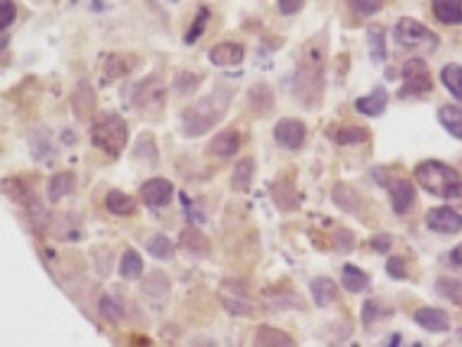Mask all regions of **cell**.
Segmentation results:
<instances>
[{"label": "cell", "mask_w": 462, "mask_h": 347, "mask_svg": "<svg viewBox=\"0 0 462 347\" xmlns=\"http://www.w3.org/2000/svg\"><path fill=\"white\" fill-rule=\"evenodd\" d=\"M298 100L305 107H315L322 98L324 88V41L317 36L303 48L301 62H298V74L293 79Z\"/></svg>", "instance_id": "6da1fadb"}, {"label": "cell", "mask_w": 462, "mask_h": 347, "mask_svg": "<svg viewBox=\"0 0 462 347\" xmlns=\"http://www.w3.org/2000/svg\"><path fill=\"white\" fill-rule=\"evenodd\" d=\"M229 103H231L229 88H224V86L215 88L212 93L201 98L196 105H191L189 110L184 112V117H182L184 134L191 136V139L208 134V131L224 117V112L229 110Z\"/></svg>", "instance_id": "7a4b0ae2"}, {"label": "cell", "mask_w": 462, "mask_h": 347, "mask_svg": "<svg viewBox=\"0 0 462 347\" xmlns=\"http://www.w3.org/2000/svg\"><path fill=\"white\" fill-rule=\"evenodd\" d=\"M417 181L424 190H429L436 197H460L462 195V176L453 167L439 162V160H427L417 164L415 169Z\"/></svg>", "instance_id": "3957f363"}, {"label": "cell", "mask_w": 462, "mask_h": 347, "mask_svg": "<svg viewBox=\"0 0 462 347\" xmlns=\"http://www.w3.org/2000/svg\"><path fill=\"white\" fill-rule=\"evenodd\" d=\"M91 141L95 148H100L110 157H117L124 150V146H127V124H124V119L119 115L105 112V115H100L93 122Z\"/></svg>", "instance_id": "277c9868"}, {"label": "cell", "mask_w": 462, "mask_h": 347, "mask_svg": "<svg viewBox=\"0 0 462 347\" xmlns=\"http://www.w3.org/2000/svg\"><path fill=\"white\" fill-rule=\"evenodd\" d=\"M395 41H398L400 45L405 48H419V50H436L439 48V36L434 31H429L424 24H419L417 20H410V17H405V20H400L395 24Z\"/></svg>", "instance_id": "5b68a950"}, {"label": "cell", "mask_w": 462, "mask_h": 347, "mask_svg": "<svg viewBox=\"0 0 462 347\" xmlns=\"http://www.w3.org/2000/svg\"><path fill=\"white\" fill-rule=\"evenodd\" d=\"M431 74L424 59L412 57L405 62L403 67V88H400V98H407V95H424L431 91Z\"/></svg>", "instance_id": "8992f818"}, {"label": "cell", "mask_w": 462, "mask_h": 347, "mask_svg": "<svg viewBox=\"0 0 462 347\" xmlns=\"http://www.w3.org/2000/svg\"><path fill=\"white\" fill-rule=\"evenodd\" d=\"M219 300L224 304V309L233 316H250L253 314V304L248 300L245 292L238 283H224V288L219 290Z\"/></svg>", "instance_id": "52a82bcc"}, {"label": "cell", "mask_w": 462, "mask_h": 347, "mask_svg": "<svg viewBox=\"0 0 462 347\" xmlns=\"http://www.w3.org/2000/svg\"><path fill=\"white\" fill-rule=\"evenodd\" d=\"M305 124L298 122V119H281V122L274 127V139H277L279 146L289 148V150H298V148L305 143Z\"/></svg>", "instance_id": "ba28073f"}, {"label": "cell", "mask_w": 462, "mask_h": 347, "mask_svg": "<svg viewBox=\"0 0 462 347\" xmlns=\"http://www.w3.org/2000/svg\"><path fill=\"white\" fill-rule=\"evenodd\" d=\"M427 226L436 233H458L462 229V214L451 207H434L427 214Z\"/></svg>", "instance_id": "9c48e42d"}, {"label": "cell", "mask_w": 462, "mask_h": 347, "mask_svg": "<svg viewBox=\"0 0 462 347\" xmlns=\"http://www.w3.org/2000/svg\"><path fill=\"white\" fill-rule=\"evenodd\" d=\"M141 195L148 207H167L174 197V185L167 178H151V181L143 183Z\"/></svg>", "instance_id": "30bf717a"}, {"label": "cell", "mask_w": 462, "mask_h": 347, "mask_svg": "<svg viewBox=\"0 0 462 347\" xmlns=\"http://www.w3.org/2000/svg\"><path fill=\"white\" fill-rule=\"evenodd\" d=\"M415 321L422 328H427L431 333H446L451 328V316H448L443 309L436 307H422L415 312Z\"/></svg>", "instance_id": "8fae6325"}, {"label": "cell", "mask_w": 462, "mask_h": 347, "mask_svg": "<svg viewBox=\"0 0 462 347\" xmlns=\"http://www.w3.org/2000/svg\"><path fill=\"white\" fill-rule=\"evenodd\" d=\"M388 190H391V202L395 212L398 214L410 212V207L415 205V188H412V183L405 181V178H398V181L388 185Z\"/></svg>", "instance_id": "7c38bea8"}, {"label": "cell", "mask_w": 462, "mask_h": 347, "mask_svg": "<svg viewBox=\"0 0 462 347\" xmlns=\"http://www.w3.org/2000/svg\"><path fill=\"white\" fill-rule=\"evenodd\" d=\"M310 292H312V300H315L317 307H329L332 302L339 300V288L332 278L327 276H317L310 281Z\"/></svg>", "instance_id": "4fadbf2b"}, {"label": "cell", "mask_w": 462, "mask_h": 347, "mask_svg": "<svg viewBox=\"0 0 462 347\" xmlns=\"http://www.w3.org/2000/svg\"><path fill=\"white\" fill-rule=\"evenodd\" d=\"M238 148H241V134H238L236 129H226L215 136L208 150L212 155H217V157H231Z\"/></svg>", "instance_id": "5bb4252c"}, {"label": "cell", "mask_w": 462, "mask_h": 347, "mask_svg": "<svg viewBox=\"0 0 462 347\" xmlns=\"http://www.w3.org/2000/svg\"><path fill=\"white\" fill-rule=\"evenodd\" d=\"M210 62L217 67H231L243 62V48L238 43H219L210 50Z\"/></svg>", "instance_id": "9a60e30c"}, {"label": "cell", "mask_w": 462, "mask_h": 347, "mask_svg": "<svg viewBox=\"0 0 462 347\" xmlns=\"http://www.w3.org/2000/svg\"><path fill=\"white\" fill-rule=\"evenodd\" d=\"M431 10L443 24H462V0H431Z\"/></svg>", "instance_id": "2e32d148"}, {"label": "cell", "mask_w": 462, "mask_h": 347, "mask_svg": "<svg viewBox=\"0 0 462 347\" xmlns=\"http://www.w3.org/2000/svg\"><path fill=\"white\" fill-rule=\"evenodd\" d=\"M386 103H388V93L383 91L381 86H376L374 91H372L369 95H365V98H360L355 107L362 115L367 117H379L383 110H386Z\"/></svg>", "instance_id": "e0dca14e"}, {"label": "cell", "mask_w": 462, "mask_h": 347, "mask_svg": "<svg viewBox=\"0 0 462 347\" xmlns=\"http://www.w3.org/2000/svg\"><path fill=\"white\" fill-rule=\"evenodd\" d=\"M248 103H250V107H253V112H257L260 117L269 115V110L274 107V93H272V88L265 86V83H257V86L250 88Z\"/></svg>", "instance_id": "ac0fdd59"}, {"label": "cell", "mask_w": 462, "mask_h": 347, "mask_svg": "<svg viewBox=\"0 0 462 347\" xmlns=\"http://www.w3.org/2000/svg\"><path fill=\"white\" fill-rule=\"evenodd\" d=\"M179 243H182V248L186 253H191L196 257H205L210 253V241L198 229H184Z\"/></svg>", "instance_id": "d6986e66"}, {"label": "cell", "mask_w": 462, "mask_h": 347, "mask_svg": "<svg viewBox=\"0 0 462 347\" xmlns=\"http://www.w3.org/2000/svg\"><path fill=\"white\" fill-rule=\"evenodd\" d=\"M136 59L134 55H107L105 57V76L107 79H119V76L129 74L131 69L136 67Z\"/></svg>", "instance_id": "ffe728a7"}, {"label": "cell", "mask_w": 462, "mask_h": 347, "mask_svg": "<svg viewBox=\"0 0 462 347\" xmlns=\"http://www.w3.org/2000/svg\"><path fill=\"white\" fill-rule=\"evenodd\" d=\"M255 343L257 345H265V347H291L293 345V338L289 333L279 331V328H272V326H260L255 333Z\"/></svg>", "instance_id": "44dd1931"}, {"label": "cell", "mask_w": 462, "mask_h": 347, "mask_svg": "<svg viewBox=\"0 0 462 347\" xmlns=\"http://www.w3.org/2000/svg\"><path fill=\"white\" fill-rule=\"evenodd\" d=\"M439 122L443 129L455 139H462V107L458 105H443L439 110Z\"/></svg>", "instance_id": "7402d4cb"}, {"label": "cell", "mask_w": 462, "mask_h": 347, "mask_svg": "<svg viewBox=\"0 0 462 347\" xmlns=\"http://www.w3.org/2000/svg\"><path fill=\"white\" fill-rule=\"evenodd\" d=\"M272 197L274 202L279 205V209H284V212H291V209H298V195L296 190H293V185L289 181H279L272 185Z\"/></svg>", "instance_id": "603a6c76"}, {"label": "cell", "mask_w": 462, "mask_h": 347, "mask_svg": "<svg viewBox=\"0 0 462 347\" xmlns=\"http://www.w3.org/2000/svg\"><path fill=\"white\" fill-rule=\"evenodd\" d=\"M332 197H334L336 205L344 209V212L358 214V209H360V197L355 195V190H353L351 185H346V183H336V185H334V190H332Z\"/></svg>", "instance_id": "cb8c5ba5"}, {"label": "cell", "mask_w": 462, "mask_h": 347, "mask_svg": "<svg viewBox=\"0 0 462 347\" xmlns=\"http://www.w3.org/2000/svg\"><path fill=\"white\" fill-rule=\"evenodd\" d=\"M253 176H255V162L250 157L241 160V162L236 164V169H233V176H231L233 190L245 193V190L250 188V183H253Z\"/></svg>", "instance_id": "d4e9b609"}, {"label": "cell", "mask_w": 462, "mask_h": 347, "mask_svg": "<svg viewBox=\"0 0 462 347\" xmlns=\"http://www.w3.org/2000/svg\"><path fill=\"white\" fill-rule=\"evenodd\" d=\"M105 207L110 209L112 214H119V217H127L136 209V202L134 197H129L127 193H122V190H110L105 197Z\"/></svg>", "instance_id": "484cf974"}, {"label": "cell", "mask_w": 462, "mask_h": 347, "mask_svg": "<svg viewBox=\"0 0 462 347\" xmlns=\"http://www.w3.org/2000/svg\"><path fill=\"white\" fill-rule=\"evenodd\" d=\"M341 278H344L346 290H351V292L365 290V288H367V283H369L367 274H365L362 269H358L355 264H346L344 271H341Z\"/></svg>", "instance_id": "4316f807"}, {"label": "cell", "mask_w": 462, "mask_h": 347, "mask_svg": "<svg viewBox=\"0 0 462 347\" xmlns=\"http://www.w3.org/2000/svg\"><path fill=\"white\" fill-rule=\"evenodd\" d=\"M367 43L374 62H383L386 59V31L381 27H369L367 29Z\"/></svg>", "instance_id": "83f0119b"}, {"label": "cell", "mask_w": 462, "mask_h": 347, "mask_svg": "<svg viewBox=\"0 0 462 347\" xmlns=\"http://www.w3.org/2000/svg\"><path fill=\"white\" fill-rule=\"evenodd\" d=\"M441 81L455 98L462 100V64H446L441 69Z\"/></svg>", "instance_id": "f1b7e54d"}, {"label": "cell", "mask_w": 462, "mask_h": 347, "mask_svg": "<svg viewBox=\"0 0 462 347\" xmlns=\"http://www.w3.org/2000/svg\"><path fill=\"white\" fill-rule=\"evenodd\" d=\"M119 274L124 278H139L143 274V260L136 250H127L122 255V262H119Z\"/></svg>", "instance_id": "f546056e"}, {"label": "cell", "mask_w": 462, "mask_h": 347, "mask_svg": "<svg viewBox=\"0 0 462 347\" xmlns=\"http://www.w3.org/2000/svg\"><path fill=\"white\" fill-rule=\"evenodd\" d=\"M72 190H74V176H72V174H57L55 178H53L50 181V200L53 202H57V200H62L64 195H69Z\"/></svg>", "instance_id": "4dcf8cb0"}, {"label": "cell", "mask_w": 462, "mask_h": 347, "mask_svg": "<svg viewBox=\"0 0 462 347\" xmlns=\"http://www.w3.org/2000/svg\"><path fill=\"white\" fill-rule=\"evenodd\" d=\"M146 248L155 260H170V257L174 255V243L167 236H162V233L153 236L151 241L146 243Z\"/></svg>", "instance_id": "1f68e13d"}, {"label": "cell", "mask_w": 462, "mask_h": 347, "mask_svg": "<svg viewBox=\"0 0 462 347\" xmlns=\"http://www.w3.org/2000/svg\"><path fill=\"white\" fill-rule=\"evenodd\" d=\"M336 143L341 146H351V143H365L369 139V131L362 129V127H346V129H339L336 131Z\"/></svg>", "instance_id": "d6a6232c"}, {"label": "cell", "mask_w": 462, "mask_h": 347, "mask_svg": "<svg viewBox=\"0 0 462 347\" xmlns=\"http://www.w3.org/2000/svg\"><path fill=\"white\" fill-rule=\"evenodd\" d=\"M439 292L462 307V283L455 278H439Z\"/></svg>", "instance_id": "836d02e7"}, {"label": "cell", "mask_w": 462, "mask_h": 347, "mask_svg": "<svg viewBox=\"0 0 462 347\" xmlns=\"http://www.w3.org/2000/svg\"><path fill=\"white\" fill-rule=\"evenodd\" d=\"M383 3H386V0H348V5L362 17H369V15H374V12H379L383 8Z\"/></svg>", "instance_id": "e575fe53"}, {"label": "cell", "mask_w": 462, "mask_h": 347, "mask_svg": "<svg viewBox=\"0 0 462 347\" xmlns=\"http://www.w3.org/2000/svg\"><path fill=\"white\" fill-rule=\"evenodd\" d=\"M334 245L339 253H353L355 250V236L348 229H336L334 231Z\"/></svg>", "instance_id": "d590c367"}, {"label": "cell", "mask_w": 462, "mask_h": 347, "mask_svg": "<svg viewBox=\"0 0 462 347\" xmlns=\"http://www.w3.org/2000/svg\"><path fill=\"white\" fill-rule=\"evenodd\" d=\"M208 17H210V12L205 8H201V12H198V17H196V22H193V27H191V31L186 34V43H196V41L201 38L203 29H205V24H208Z\"/></svg>", "instance_id": "8d00e7d4"}, {"label": "cell", "mask_w": 462, "mask_h": 347, "mask_svg": "<svg viewBox=\"0 0 462 347\" xmlns=\"http://www.w3.org/2000/svg\"><path fill=\"white\" fill-rule=\"evenodd\" d=\"M17 17V8L12 0H0V27L8 29Z\"/></svg>", "instance_id": "74e56055"}, {"label": "cell", "mask_w": 462, "mask_h": 347, "mask_svg": "<svg viewBox=\"0 0 462 347\" xmlns=\"http://www.w3.org/2000/svg\"><path fill=\"white\" fill-rule=\"evenodd\" d=\"M201 81H203V79H201L198 74H186V71H184V74L177 76V88H179L182 93H191L193 88L201 86Z\"/></svg>", "instance_id": "f35d334b"}, {"label": "cell", "mask_w": 462, "mask_h": 347, "mask_svg": "<svg viewBox=\"0 0 462 347\" xmlns=\"http://www.w3.org/2000/svg\"><path fill=\"white\" fill-rule=\"evenodd\" d=\"M386 271H388V276H393V278H407L405 260H400V257H391L388 264H386Z\"/></svg>", "instance_id": "ab89813d"}, {"label": "cell", "mask_w": 462, "mask_h": 347, "mask_svg": "<svg viewBox=\"0 0 462 347\" xmlns=\"http://www.w3.org/2000/svg\"><path fill=\"white\" fill-rule=\"evenodd\" d=\"M379 314H381L379 302H376V300H367V302H365V307H362V321H365V324H374Z\"/></svg>", "instance_id": "60d3db41"}, {"label": "cell", "mask_w": 462, "mask_h": 347, "mask_svg": "<svg viewBox=\"0 0 462 347\" xmlns=\"http://www.w3.org/2000/svg\"><path fill=\"white\" fill-rule=\"evenodd\" d=\"M305 5V0H279V10L284 12V15H296V12H301Z\"/></svg>", "instance_id": "b9f144b4"}, {"label": "cell", "mask_w": 462, "mask_h": 347, "mask_svg": "<svg viewBox=\"0 0 462 347\" xmlns=\"http://www.w3.org/2000/svg\"><path fill=\"white\" fill-rule=\"evenodd\" d=\"M372 248L376 250V253H386L388 248H391V236L388 233H379V236L372 238Z\"/></svg>", "instance_id": "7bdbcfd3"}, {"label": "cell", "mask_w": 462, "mask_h": 347, "mask_svg": "<svg viewBox=\"0 0 462 347\" xmlns=\"http://www.w3.org/2000/svg\"><path fill=\"white\" fill-rule=\"evenodd\" d=\"M100 312H103L107 319H117L119 307H115V302H112L110 297H103V300H100Z\"/></svg>", "instance_id": "ee69618b"}, {"label": "cell", "mask_w": 462, "mask_h": 347, "mask_svg": "<svg viewBox=\"0 0 462 347\" xmlns=\"http://www.w3.org/2000/svg\"><path fill=\"white\" fill-rule=\"evenodd\" d=\"M451 262L455 267H460L462 269V243L458 245V248H453V253H451Z\"/></svg>", "instance_id": "f6af8a7d"}]
</instances>
